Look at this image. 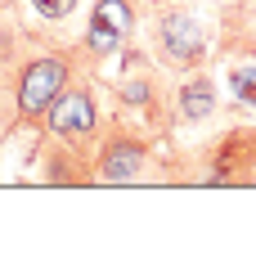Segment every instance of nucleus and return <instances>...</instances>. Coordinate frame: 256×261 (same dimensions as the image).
<instances>
[{"instance_id": "9d476101", "label": "nucleus", "mask_w": 256, "mask_h": 261, "mask_svg": "<svg viewBox=\"0 0 256 261\" xmlns=\"http://www.w3.org/2000/svg\"><path fill=\"white\" fill-rule=\"evenodd\" d=\"M225 86L234 90L238 108H252L256 113V63H234L230 77H225Z\"/></svg>"}, {"instance_id": "7ed1b4c3", "label": "nucleus", "mask_w": 256, "mask_h": 261, "mask_svg": "<svg viewBox=\"0 0 256 261\" xmlns=\"http://www.w3.org/2000/svg\"><path fill=\"white\" fill-rule=\"evenodd\" d=\"M99 77L103 72H81L54 99V108L41 117V126L32 130V149H72V153L95 158L103 130H108V117L99 108Z\"/></svg>"}, {"instance_id": "0eeeda50", "label": "nucleus", "mask_w": 256, "mask_h": 261, "mask_svg": "<svg viewBox=\"0 0 256 261\" xmlns=\"http://www.w3.org/2000/svg\"><path fill=\"white\" fill-rule=\"evenodd\" d=\"M135 23H139L135 0H90V14H86V27H81V50H86V59L103 72L130 45Z\"/></svg>"}, {"instance_id": "39448f33", "label": "nucleus", "mask_w": 256, "mask_h": 261, "mask_svg": "<svg viewBox=\"0 0 256 261\" xmlns=\"http://www.w3.org/2000/svg\"><path fill=\"white\" fill-rule=\"evenodd\" d=\"M157 140L144 130L126 126L117 117H108L99 149H95V185H139V180H157Z\"/></svg>"}, {"instance_id": "9b49d317", "label": "nucleus", "mask_w": 256, "mask_h": 261, "mask_svg": "<svg viewBox=\"0 0 256 261\" xmlns=\"http://www.w3.org/2000/svg\"><path fill=\"white\" fill-rule=\"evenodd\" d=\"M0 5H5V0H0Z\"/></svg>"}, {"instance_id": "6e6552de", "label": "nucleus", "mask_w": 256, "mask_h": 261, "mask_svg": "<svg viewBox=\"0 0 256 261\" xmlns=\"http://www.w3.org/2000/svg\"><path fill=\"white\" fill-rule=\"evenodd\" d=\"M216 113H220V86L207 77L203 68L184 72L176 81V126H203Z\"/></svg>"}, {"instance_id": "f257e3e1", "label": "nucleus", "mask_w": 256, "mask_h": 261, "mask_svg": "<svg viewBox=\"0 0 256 261\" xmlns=\"http://www.w3.org/2000/svg\"><path fill=\"white\" fill-rule=\"evenodd\" d=\"M81 72H99L81 50V36H72L68 27L36 23L18 0H5L0 5V149L14 135L41 126L54 99Z\"/></svg>"}, {"instance_id": "423d86ee", "label": "nucleus", "mask_w": 256, "mask_h": 261, "mask_svg": "<svg viewBox=\"0 0 256 261\" xmlns=\"http://www.w3.org/2000/svg\"><path fill=\"white\" fill-rule=\"evenodd\" d=\"M180 185H203V189H238V185H256V126H230V130H220L203 153L193 158V171H184Z\"/></svg>"}, {"instance_id": "1a4fd4ad", "label": "nucleus", "mask_w": 256, "mask_h": 261, "mask_svg": "<svg viewBox=\"0 0 256 261\" xmlns=\"http://www.w3.org/2000/svg\"><path fill=\"white\" fill-rule=\"evenodd\" d=\"M18 5H23L36 23H45V27H68L72 14L81 9V0H18Z\"/></svg>"}, {"instance_id": "20e7f679", "label": "nucleus", "mask_w": 256, "mask_h": 261, "mask_svg": "<svg viewBox=\"0 0 256 261\" xmlns=\"http://www.w3.org/2000/svg\"><path fill=\"white\" fill-rule=\"evenodd\" d=\"M149 50L166 72H198L211 54L207 23L189 0H153L149 5Z\"/></svg>"}, {"instance_id": "f03ea898", "label": "nucleus", "mask_w": 256, "mask_h": 261, "mask_svg": "<svg viewBox=\"0 0 256 261\" xmlns=\"http://www.w3.org/2000/svg\"><path fill=\"white\" fill-rule=\"evenodd\" d=\"M108 117L144 130L153 140L171 135V126H176V86L153 68V59L144 50H130V45L122 50L117 77H112V113Z\"/></svg>"}]
</instances>
